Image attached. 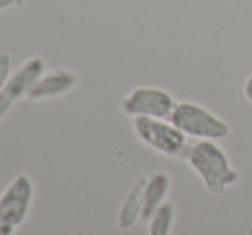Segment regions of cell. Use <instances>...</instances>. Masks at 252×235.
Wrapping results in <instances>:
<instances>
[{
    "instance_id": "8",
    "label": "cell",
    "mask_w": 252,
    "mask_h": 235,
    "mask_svg": "<svg viewBox=\"0 0 252 235\" xmlns=\"http://www.w3.org/2000/svg\"><path fill=\"white\" fill-rule=\"evenodd\" d=\"M148 175L141 177L136 182V186L130 189L127 198L124 199L122 206L119 209V229L127 230L134 225L139 218H143V209H144V189H146Z\"/></svg>"
},
{
    "instance_id": "11",
    "label": "cell",
    "mask_w": 252,
    "mask_h": 235,
    "mask_svg": "<svg viewBox=\"0 0 252 235\" xmlns=\"http://www.w3.org/2000/svg\"><path fill=\"white\" fill-rule=\"evenodd\" d=\"M10 66H12V59L7 52L0 53V91L3 90L7 79L10 76Z\"/></svg>"
},
{
    "instance_id": "7",
    "label": "cell",
    "mask_w": 252,
    "mask_h": 235,
    "mask_svg": "<svg viewBox=\"0 0 252 235\" xmlns=\"http://www.w3.org/2000/svg\"><path fill=\"white\" fill-rule=\"evenodd\" d=\"M79 83V77L76 72L69 69H62L57 67L52 70H45L41 77L33 84L30 90L26 100L30 101H43V100H53L60 98V96L70 93Z\"/></svg>"
},
{
    "instance_id": "3",
    "label": "cell",
    "mask_w": 252,
    "mask_h": 235,
    "mask_svg": "<svg viewBox=\"0 0 252 235\" xmlns=\"http://www.w3.org/2000/svg\"><path fill=\"white\" fill-rule=\"evenodd\" d=\"M132 129L141 142L165 156H182L187 153V136L165 119L134 117Z\"/></svg>"
},
{
    "instance_id": "10",
    "label": "cell",
    "mask_w": 252,
    "mask_h": 235,
    "mask_svg": "<svg viewBox=\"0 0 252 235\" xmlns=\"http://www.w3.org/2000/svg\"><path fill=\"white\" fill-rule=\"evenodd\" d=\"M173 216H175L173 206L170 202H163L150 218V235H170Z\"/></svg>"
},
{
    "instance_id": "12",
    "label": "cell",
    "mask_w": 252,
    "mask_h": 235,
    "mask_svg": "<svg viewBox=\"0 0 252 235\" xmlns=\"http://www.w3.org/2000/svg\"><path fill=\"white\" fill-rule=\"evenodd\" d=\"M14 232H16V227L0 220V235H14Z\"/></svg>"
},
{
    "instance_id": "13",
    "label": "cell",
    "mask_w": 252,
    "mask_h": 235,
    "mask_svg": "<svg viewBox=\"0 0 252 235\" xmlns=\"http://www.w3.org/2000/svg\"><path fill=\"white\" fill-rule=\"evenodd\" d=\"M21 3H23V0H0V12L10 9V7L21 5Z\"/></svg>"
},
{
    "instance_id": "2",
    "label": "cell",
    "mask_w": 252,
    "mask_h": 235,
    "mask_svg": "<svg viewBox=\"0 0 252 235\" xmlns=\"http://www.w3.org/2000/svg\"><path fill=\"white\" fill-rule=\"evenodd\" d=\"M168 120L187 137L218 141L230 134V126L225 120L192 101L177 103Z\"/></svg>"
},
{
    "instance_id": "9",
    "label": "cell",
    "mask_w": 252,
    "mask_h": 235,
    "mask_svg": "<svg viewBox=\"0 0 252 235\" xmlns=\"http://www.w3.org/2000/svg\"><path fill=\"white\" fill-rule=\"evenodd\" d=\"M170 191V177L163 172H156L148 175L146 189H144V209L143 220H150L156 209L165 202Z\"/></svg>"
},
{
    "instance_id": "4",
    "label": "cell",
    "mask_w": 252,
    "mask_h": 235,
    "mask_svg": "<svg viewBox=\"0 0 252 235\" xmlns=\"http://www.w3.org/2000/svg\"><path fill=\"white\" fill-rule=\"evenodd\" d=\"M175 100L166 90L155 86H137L120 101V110L129 117L168 119L175 108Z\"/></svg>"
},
{
    "instance_id": "14",
    "label": "cell",
    "mask_w": 252,
    "mask_h": 235,
    "mask_svg": "<svg viewBox=\"0 0 252 235\" xmlns=\"http://www.w3.org/2000/svg\"><path fill=\"white\" fill-rule=\"evenodd\" d=\"M244 95H246L247 101L252 103V74H251L249 77H247L246 84H244Z\"/></svg>"
},
{
    "instance_id": "1",
    "label": "cell",
    "mask_w": 252,
    "mask_h": 235,
    "mask_svg": "<svg viewBox=\"0 0 252 235\" xmlns=\"http://www.w3.org/2000/svg\"><path fill=\"white\" fill-rule=\"evenodd\" d=\"M186 158L209 192L220 194L239 180V172L232 167L228 155L215 141L201 139L187 149Z\"/></svg>"
},
{
    "instance_id": "6",
    "label": "cell",
    "mask_w": 252,
    "mask_h": 235,
    "mask_svg": "<svg viewBox=\"0 0 252 235\" xmlns=\"http://www.w3.org/2000/svg\"><path fill=\"white\" fill-rule=\"evenodd\" d=\"M33 180L26 173H19L0 196V220L17 229L26 222L33 202Z\"/></svg>"
},
{
    "instance_id": "5",
    "label": "cell",
    "mask_w": 252,
    "mask_h": 235,
    "mask_svg": "<svg viewBox=\"0 0 252 235\" xmlns=\"http://www.w3.org/2000/svg\"><path fill=\"white\" fill-rule=\"evenodd\" d=\"M45 60L41 57H30L26 62H23L14 72H10L3 90L0 91V122L9 113L14 103L21 98H26L33 84L45 72Z\"/></svg>"
}]
</instances>
